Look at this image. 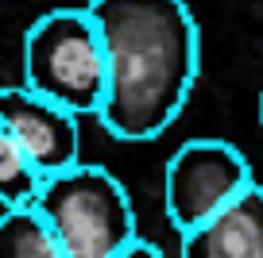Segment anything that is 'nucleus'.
I'll list each match as a JSON object with an SVG mask.
<instances>
[{
    "label": "nucleus",
    "instance_id": "1",
    "mask_svg": "<svg viewBox=\"0 0 263 258\" xmlns=\"http://www.w3.org/2000/svg\"><path fill=\"white\" fill-rule=\"evenodd\" d=\"M108 58L101 127L124 143L163 135L186 108L201 66L197 19L186 0H89Z\"/></svg>",
    "mask_w": 263,
    "mask_h": 258
},
{
    "label": "nucleus",
    "instance_id": "2",
    "mask_svg": "<svg viewBox=\"0 0 263 258\" xmlns=\"http://www.w3.org/2000/svg\"><path fill=\"white\" fill-rule=\"evenodd\" d=\"M24 85L74 116H101L108 58L89 8H50L24 35Z\"/></svg>",
    "mask_w": 263,
    "mask_h": 258
},
{
    "label": "nucleus",
    "instance_id": "3",
    "mask_svg": "<svg viewBox=\"0 0 263 258\" xmlns=\"http://www.w3.org/2000/svg\"><path fill=\"white\" fill-rule=\"evenodd\" d=\"M35 212L47 220L66 258H120L132 243H140L132 197L105 166L82 162L47 178Z\"/></svg>",
    "mask_w": 263,
    "mask_h": 258
},
{
    "label": "nucleus",
    "instance_id": "4",
    "mask_svg": "<svg viewBox=\"0 0 263 258\" xmlns=\"http://www.w3.org/2000/svg\"><path fill=\"white\" fill-rule=\"evenodd\" d=\"M248 158L224 139H190L171 154L163 174V204L174 231H194L221 216L252 189Z\"/></svg>",
    "mask_w": 263,
    "mask_h": 258
},
{
    "label": "nucleus",
    "instance_id": "5",
    "mask_svg": "<svg viewBox=\"0 0 263 258\" xmlns=\"http://www.w3.org/2000/svg\"><path fill=\"white\" fill-rule=\"evenodd\" d=\"M0 135H8L47 178L82 166L78 116L27 85H8L0 93Z\"/></svg>",
    "mask_w": 263,
    "mask_h": 258
},
{
    "label": "nucleus",
    "instance_id": "6",
    "mask_svg": "<svg viewBox=\"0 0 263 258\" xmlns=\"http://www.w3.org/2000/svg\"><path fill=\"white\" fill-rule=\"evenodd\" d=\"M178 258H263V185H252L221 216L186 231Z\"/></svg>",
    "mask_w": 263,
    "mask_h": 258
},
{
    "label": "nucleus",
    "instance_id": "7",
    "mask_svg": "<svg viewBox=\"0 0 263 258\" xmlns=\"http://www.w3.org/2000/svg\"><path fill=\"white\" fill-rule=\"evenodd\" d=\"M0 258H66V250L35 208H16L0 220Z\"/></svg>",
    "mask_w": 263,
    "mask_h": 258
},
{
    "label": "nucleus",
    "instance_id": "8",
    "mask_svg": "<svg viewBox=\"0 0 263 258\" xmlns=\"http://www.w3.org/2000/svg\"><path fill=\"white\" fill-rule=\"evenodd\" d=\"M43 189H47V174L8 135H0V201H4V212L35 208Z\"/></svg>",
    "mask_w": 263,
    "mask_h": 258
},
{
    "label": "nucleus",
    "instance_id": "9",
    "mask_svg": "<svg viewBox=\"0 0 263 258\" xmlns=\"http://www.w3.org/2000/svg\"><path fill=\"white\" fill-rule=\"evenodd\" d=\"M120 258H163V250L155 247V243H147V239H140V243H132L128 250H124Z\"/></svg>",
    "mask_w": 263,
    "mask_h": 258
},
{
    "label": "nucleus",
    "instance_id": "10",
    "mask_svg": "<svg viewBox=\"0 0 263 258\" xmlns=\"http://www.w3.org/2000/svg\"><path fill=\"white\" fill-rule=\"evenodd\" d=\"M259 123H263V93H259Z\"/></svg>",
    "mask_w": 263,
    "mask_h": 258
}]
</instances>
